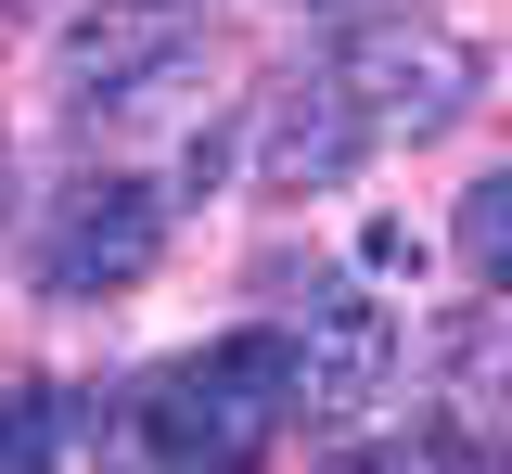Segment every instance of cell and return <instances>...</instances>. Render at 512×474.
<instances>
[{"label": "cell", "instance_id": "6da1fadb", "mask_svg": "<svg viewBox=\"0 0 512 474\" xmlns=\"http://www.w3.org/2000/svg\"><path fill=\"white\" fill-rule=\"evenodd\" d=\"M295 423V321H256V334L205 346L180 372H154L141 398V449L167 474H256V449Z\"/></svg>", "mask_w": 512, "mask_h": 474}, {"label": "cell", "instance_id": "7a4b0ae2", "mask_svg": "<svg viewBox=\"0 0 512 474\" xmlns=\"http://www.w3.org/2000/svg\"><path fill=\"white\" fill-rule=\"evenodd\" d=\"M333 77L359 90L372 141H436V129H461V116H474V90H487L474 39L436 26V13H372V26H346Z\"/></svg>", "mask_w": 512, "mask_h": 474}, {"label": "cell", "instance_id": "3957f363", "mask_svg": "<svg viewBox=\"0 0 512 474\" xmlns=\"http://www.w3.org/2000/svg\"><path fill=\"white\" fill-rule=\"evenodd\" d=\"M154 257H167V193L154 180H90L52 218V244H39V295L52 308H90V295L154 282Z\"/></svg>", "mask_w": 512, "mask_h": 474}, {"label": "cell", "instance_id": "277c9868", "mask_svg": "<svg viewBox=\"0 0 512 474\" xmlns=\"http://www.w3.org/2000/svg\"><path fill=\"white\" fill-rule=\"evenodd\" d=\"M384 385H397V321L372 295H320L295 321V423L346 436L359 410H384Z\"/></svg>", "mask_w": 512, "mask_h": 474}, {"label": "cell", "instance_id": "5b68a950", "mask_svg": "<svg viewBox=\"0 0 512 474\" xmlns=\"http://www.w3.org/2000/svg\"><path fill=\"white\" fill-rule=\"evenodd\" d=\"M359 154H372V116H359V90H346V77H308V90H282V103H269L256 180H269V205H308V193H333Z\"/></svg>", "mask_w": 512, "mask_h": 474}, {"label": "cell", "instance_id": "8992f818", "mask_svg": "<svg viewBox=\"0 0 512 474\" xmlns=\"http://www.w3.org/2000/svg\"><path fill=\"white\" fill-rule=\"evenodd\" d=\"M90 423H103V410L77 398V385H13V398H0V474H64L90 449Z\"/></svg>", "mask_w": 512, "mask_h": 474}, {"label": "cell", "instance_id": "52a82bcc", "mask_svg": "<svg viewBox=\"0 0 512 474\" xmlns=\"http://www.w3.org/2000/svg\"><path fill=\"white\" fill-rule=\"evenodd\" d=\"M448 244H461V270L487 282V295H512V167H487V180L461 193V218H448Z\"/></svg>", "mask_w": 512, "mask_h": 474}, {"label": "cell", "instance_id": "ba28073f", "mask_svg": "<svg viewBox=\"0 0 512 474\" xmlns=\"http://www.w3.org/2000/svg\"><path fill=\"white\" fill-rule=\"evenodd\" d=\"M180 13H192V0H180Z\"/></svg>", "mask_w": 512, "mask_h": 474}]
</instances>
